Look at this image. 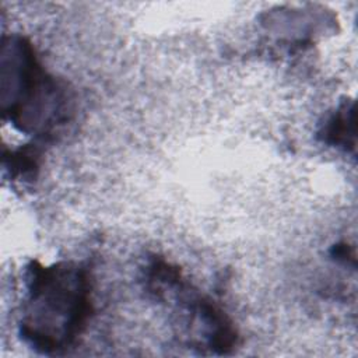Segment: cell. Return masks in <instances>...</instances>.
<instances>
[{
    "label": "cell",
    "instance_id": "6da1fadb",
    "mask_svg": "<svg viewBox=\"0 0 358 358\" xmlns=\"http://www.w3.org/2000/svg\"><path fill=\"white\" fill-rule=\"evenodd\" d=\"M92 313L91 282L73 263L27 268V301L20 322L22 340L41 354H59L84 331Z\"/></svg>",
    "mask_w": 358,
    "mask_h": 358
},
{
    "label": "cell",
    "instance_id": "7a4b0ae2",
    "mask_svg": "<svg viewBox=\"0 0 358 358\" xmlns=\"http://www.w3.org/2000/svg\"><path fill=\"white\" fill-rule=\"evenodd\" d=\"M3 113L21 131H46L62 119V94L41 67L31 43L13 36L3 43Z\"/></svg>",
    "mask_w": 358,
    "mask_h": 358
},
{
    "label": "cell",
    "instance_id": "3957f363",
    "mask_svg": "<svg viewBox=\"0 0 358 358\" xmlns=\"http://www.w3.org/2000/svg\"><path fill=\"white\" fill-rule=\"evenodd\" d=\"M354 103H343L337 112L327 120L320 131L324 143L333 145L354 148L355 138V123H354Z\"/></svg>",
    "mask_w": 358,
    "mask_h": 358
},
{
    "label": "cell",
    "instance_id": "277c9868",
    "mask_svg": "<svg viewBox=\"0 0 358 358\" xmlns=\"http://www.w3.org/2000/svg\"><path fill=\"white\" fill-rule=\"evenodd\" d=\"M6 164L13 176L32 178L38 169V154L32 148H21L6 157Z\"/></svg>",
    "mask_w": 358,
    "mask_h": 358
}]
</instances>
